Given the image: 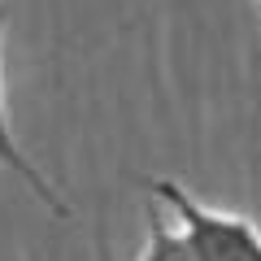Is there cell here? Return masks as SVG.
I'll list each match as a JSON object with an SVG mask.
<instances>
[{
  "label": "cell",
  "instance_id": "obj_1",
  "mask_svg": "<svg viewBox=\"0 0 261 261\" xmlns=\"http://www.w3.org/2000/svg\"><path fill=\"white\" fill-rule=\"evenodd\" d=\"M161 205L174 214L148 218V244L135 261H261V231L244 214H226L205 200H196L174 178H140Z\"/></svg>",
  "mask_w": 261,
  "mask_h": 261
},
{
  "label": "cell",
  "instance_id": "obj_2",
  "mask_svg": "<svg viewBox=\"0 0 261 261\" xmlns=\"http://www.w3.org/2000/svg\"><path fill=\"white\" fill-rule=\"evenodd\" d=\"M5 27H9V5L0 0V39H5ZM0 170H9L13 178H22V183L31 187V196H35V200H39V205H44L53 218H70V205L57 196V187L39 174V166L27 157V152H22V144L13 140L9 109H5V74H0Z\"/></svg>",
  "mask_w": 261,
  "mask_h": 261
}]
</instances>
